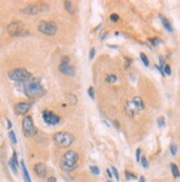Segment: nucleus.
Returning a JSON list of instances; mask_svg holds the SVG:
<instances>
[{"mask_svg": "<svg viewBox=\"0 0 180 182\" xmlns=\"http://www.w3.org/2000/svg\"><path fill=\"white\" fill-rule=\"evenodd\" d=\"M7 122H8V128L10 129V128H11V122H10V120H9V119H7Z\"/></svg>", "mask_w": 180, "mask_h": 182, "instance_id": "42", "label": "nucleus"}, {"mask_svg": "<svg viewBox=\"0 0 180 182\" xmlns=\"http://www.w3.org/2000/svg\"><path fill=\"white\" fill-rule=\"evenodd\" d=\"M148 41H149L152 46H158V43H159V40L157 38H149L148 39Z\"/></svg>", "mask_w": 180, "mask_h": 182, "instance_id": "28", "label": "nucleus"}, {"mask_svg": "<svg viewBox=\"0 0 180 182\" xmlns=\"http://www.w3.org/2000/svg\"><path fill=\"white\" fill-rule=\"evenodd\" d=\"M159 61H160V66H159V67H160L161 69H162V68H163V66H165V60H163V57H162V56H160V57H159Z\"/></svg>", "mask_w": 180, "mask_h": 182, "instance_id": "37", "label": "nucleus"}, {"mask_svg": "<svg viewBox=\"0 0 180 182\" xmlns=\"http://www.w3.org/2000/svg\"><path fill=\"white\" fill-rule=\"evenodd\" d=\"M136 157H137V162H140V158H141V149H137Z\"/></svg>", "mask_w": 180, "mask_h": 182, "instance_id": "36", "label": "nucleus"}, {"mask_svg": "<svg viewBox=\"0 0 180 182\" xmlns=\"http://www.w3.org/2000/svg\"><path fill=\"white\" fill-rule=\"evenodd\" d=\"M22 130H24L25 136L28 137V138H31V137L36 136L37 129L35 127L34 120H32V118L30 115L25 117L24 120H22Z\"/></svg>", "mask_w": 180, "mask_h": 182, "instance_id": "7", "label": "nucleus"}, {"mask_svg": "<svg viewBox=\"0 0 180 182\" xmlns=\"http://www.w3.org/2000/svg\"><path fill=\"white\" fill-rule=\"evenodd\" d=\"M90 171H91L92 173L96 174V175H98V174L100 173V171H99V169H98L97 167H95V165H91V167H90Z\"/></svg>", "mask_w": 180, "mask_h": 182, "instance_id": "29", "label": "nucleus"}, {"mask_svg": "<svg viewBox=\"0 0 180 182\" xmlns=\"http://www.w3.org/2000/svg\"><path fill=\"white\" fill-rule=\"evenodd\" d=\"M65 9L70 15H73L76 12V10H77V7H76V4L72 1H65Z\"/></svg>", "mask_w": 180, "mask_h": 182, "instance_id": "14", "label": "nucleus"}, {"mask_svg": "<svg viewBox=\"0 0 180 182\" xmlns=\"http://www.w3.org/2000/svg\"><path fill=\"white\" fill-rule=\"evenodd\" d=\"M170 152H171L172 156H176L177 154V145L176 144H171V147H170Z\"/></svg>", "mask_w": 180, "mask_h": 182, "instance_id": "31", "label": "nucleus"}, {"mask_svg": "<svg viewBox=\"0 0 180 182\" xmlns=\"http://www.w3.org/2000/svg\"><path fill=\"white\" fill-rule=\"evenodd\" d=\"M20 165H21V169H22V173H24V179H25V181L26 182H31V180H30L29 172H28V170H27V168H26L25 162H24V161H21Z\"/></svg>", "mask_w": 180, "mask_h": 182, "instance_id": "15", "label": "nucleus"}, {"mask_svg": "<svg viewBox=\"0 0 180 182\" xmlns=\"http://www.w3.org/2000/svg\"><path fill=\"white\" fill-rule=\"evenodd\" d=\"M110 20H111V21H113V22L118 21V20H119V16H118L117 13H112V15L110 16Z\"/></svg>", "mask_w": 180, "mask_h": 182, "instance_id": "33", "label": "nucleus"}, {"mask_svg": "<svg viewBox=\"0 0 180 182\" xmlns=\"http://www.w3.org/2000/svg\"><path fill=\"white\" fill-rule=\"evenodd\" d=\"M88 94L92 100H95V91H93V88H92V87H90L88 89Z\"/></svg>", "mask_w": 180, "mask_h": 182, "instance_id": "30", "label": "nucleus"}, {"mask_svg": "<svg viewBox=\"0 0 180 182\" xmlns=\"http://www.w3.org/2000/svg\"><path fill=\"white\" fill-rule=\"evenodd\" d=\"M52 140L60 148H69L73 143L75 137L69 132H57L54 134Z\"/></svg>", "mask_w": 180, "mask_h": 182, "instance_id": "3", "label": "nucleus"}, {"mask_svg": "<svg viewBox=\"0 0 180 182\" xmlns=\"http://www.w3.org/2000/svg\"><path fill=\"white\" fill-rule=\"evenodd\" d=\"M48 182H57V179L54 178V177H51V178L48 179Z\"/></svg>", "mask_w": 180, "mask_h": 182, "instance_id": "39", "label": "nucleus"}, {"mask_svg": "<svg viewBox=\"0 0 180 182\" xmlns=\"http://www.w3.org/2000/svg\"><path fill=\"white\" fill-rule=\"evenodd\" d=\"M109 48H113V49H116V48H118V47L117 46H111V45H109Z\"/></svg>", "mask_w": 180, "mask_h": 182, "instance_id": "44", "label": "nucleus"}, {"mask_svg": "<svg viewBox=\"0 0 180 182\" xmlns=\"http://www.w3.org/2000/svg\"><path fill=\"white\" fill-rule=\"evenodd\" d=\"M112 123H113V126L117 128V129H119V127H120V126H119V122H118L117 120H115V121H113Z\"/></svg>", "mask_w": 180, "mask_h": 182, "instance_id": "38", "label": "nucleus"}, {"mask_svg": "<svg viewBox=\"0 0 180 182\" xmlns=\"http://www.w3.org/2000/svg\"><path fill=\"white\" fill-rule=\"evenodd\" d=\"M38 30L46 36H54L57 32V25L54 21H41L38 26Z\"/></svg>", "mask_w": 180, "mask_h": 182, "instance_id": "8", "label": "nucleus"}, {"mask_svg": "<svg viewBox=\"0 0 180 182\" xmlns=\"http://www.w3.org/2000/svg\"><path fill=\"white\" fill-rule=\"evenodd\" d=\"M157 123H158V126H159L160 128H163L165 127V124H166L165 118H163V117H159V118L157 119Z\"/></svg>", "mask_w": 180, "mask_h": 182, "instance_id": "24", "label": "nucleus"}, {"mask_svg": "<svg viewBox=\"0 0 180 182\" xmlns=\"http://www.w3.org/2000/svg\"><path fill=\"white\" fill-rule=\"evenodd\" d=\"M140 58H141V60H143V64H145L146 67H148V66H149V60H148V58H147V56L145 55V53H140Z\"/></svg>", "mask_w": 180, "mask_h": 182, "instance_id": "22", "label": "nucleus"}, {"mask_svg": "<svg viewBox=\"0 0 180 182\" xmlns=\"http://www.w3.org/2000/svg\"><path fill=\"white\" fill-rule=\"evenodd\" d=\"M10 160L12 161V163L15 165H16V167H17L18 168V165H19V163H18V158H17V152H16V151H15V152L12 153V158H11V159H10Z\"/></svg>", "mask_w": 180, "mask_h": 182, "instance_id": "23", "label": "nucleus"}, {"mask_svg": "<svg viewBox=\"0 0 180 182\" xmlns=\"http://www.w3.org/2000/svg\"><path fill=\"white\" fill-rule=\"evenodd\" d=\"M31 105L29 102H19L15 106V112L17 115H22V114L27 113L30 110Z\"/></svg>", "mask_w": 180, "mask_h": 182, "instance_id": "12", "label": "nucleus"}, {"mask_svg": "<svg viewBox=\"0 0 180 182\" xmlns=\"http://www.w3.org/2000/svg\"><path fill=\"white\" fill-rule=\"evenodd\" d=\"M34 169H35V172H36V174H37L38 177L43 178V177L46 175L47 168H46V165L43 164V163H41V162H39V163H37V164L35 165Z\"/></svg>", "mask_w": 180, "mask_h": 182, "instance_id": "13", "label": "nucleus"}, {"mask_svg": "<svg viewBox=\"0 0 180 182\" xmlns=\"http://www.w3.org/2000/svg\"><path fill=\"white\" fill-rule=\"evenodd\" d=\"M24 92L28 98L37 99V98L42 97L46 93V89L41 85V81L39 78H31L30 80L25 82Z\"/></svg>", "mask_w": 180, "mask_h": 182, "instance_id": "1", "label": "nucleus"}, {"mask_svg": "<svg viewBox=\"0 0 180 182\" xmlns=\"http://www.w3.org/2000/svg\"><path fill=\"white\" fill-rule=\"evenodd\" d=\"M140 162H141V164H143V167L145 168V169H147V168H148V161H147V158L146 157H141V158H140Z\"/></svg>", "mask_w": 180, "mask_h": 182, "instance_id": "27", "label": "nucleus"}, {"mask_svg": "<svg viewBox=\"0 0 180 182\" xmlns=\"http://www.w3.org/2000/svg\"><path fill=\"white\" fill-rule=\"evenodd\" d=\"M66 99H67L68 102H69L70 105H76L77 101H78L77 97H76L75 94H72V93H67V94H66Z\"/></svg>", "mask_w": 180, "mask_h": 182, "instance_id": "17", "label": "nucleus"}, {"mask_svg": "<svg viewBox=\"0 0 180 182\" xmlns=\"http://www.w3.org/2000/svg\"><path fill=\"white\" fill-rule=\"evenodd\" d=\"M125 174H126L127 180H134V179L137 178L134 173H131V172H129V171H126V173H125Z\"/></svg>", "mask_w": 180, "mask_h": 182, "instance_id": "26", "label": "nucleus"}, {"mask_svg": "<svg viewBox=\"0 0 180 182\" xmlns=\"http://www.w3.org/2000/svg\"><path fill=\"white\" fill-rule=\"evenodd\" d=\"M60 167L66 172L73 171L78 167V154H77V152L72 151V150L67 151L61 158Z\"/></svg>", "mask_w": 180, "mask_h": 182, "instance_id": "2", "label": "nucleus"}, {"mask_svg": "<svg viewBox=\"0 0 180 182\" xmlns=\"http://www.w3.org/2000/svg\"><path fill=\"white\" fill-rule=\"evenodd\" d=\"M171 172L173 174L175 178H179V169H178V165L175 164V163H171Z\"/></svg>", "mask_w": 180, "mask_h": 182, "instance_id": "18", "label": "nucleus"}, {"mask_svg": "<svg viewBox=\"0 0 180 182\" xmlns=\"http://www.w3.org/2000/svg\"><path fill=\"white\" fill-rule=\"evenodd\" d=\"M95 55H96V49H95V48H91V50H90V53H89V59H90V60L93 59Z\"/></svg>", "mask_w": 180, "mask_h": 182, "instance_id": "34", "label": "nucleus"}, {"mask_svg": "<svg viewBox=\"0 0 180 182\" xmlns=\"http://www.w3.org/2000/svg\"><path fill=\"white\" fill-rule=\"evenodd\" d=\"M106 37H107V32H104V34H102V36H101V39H102V40H104V39H105Z\"/></svg>", "mask_w": 180, "mask_h": 182, "instance_id": "43", "label": "nucleus"}, {"mask_svg": "<svg viewBox=\"0 0 180 182\" xmlns=\"http://www.w3.org/2000/svg\"><path fill=\"white\" fill-rule=\"evenodd\" d=\"M163 75H167V76H170L171 75V69H170V66L169 64H165L162 68Z\"/></svg>", "mask_w": 180, "mask_h": 182, "instance_id": "19", "label": "nucleus"}, {"mask_svg": "<svg viewBox=\"0 0 180 182\" xmlns=\"http://www.w3.org/2000/svg\"><path fill=\"white\" fill-rule=\"evenodd\" d=\"M8 77L10 80L16 81V82H24V83L32 78L31 73L25 68H16L10 70L8 72Z\"/></svg>", "mask_w": 180, "mask_h": 182, "instance_id": "4", "label": "nucleus"}, {"mask_svg": "<svg viewBox=\"0 0 180 182\" xmlns=\"http://www.w3.org/2000/svg\"><path fill=\"white\" fill-rule=\"evenodd\" d=\"M111 170H112V173H113V175H115L116 180H117V181H119V173H118V170L116 169L115 167H112V168H111Z\"/></svg>", "mask_w": 180, "mask_h": 182, "instance_id": "32", "label": "nucleus"}, {"mask_svg": "<svg viewBox=\"0 0 180 182\" xmlns=\"http://www.w3.org/2000/svg\"><path fill=\"white\" fill-rule=\"evenodd\" d=\"M48 10V6H36V4H29L27 6L25 9L21 10V12L26 13V15H36L41 11Z\"/></svg>", "mask_w": 180, "mask_h": 182, "instance_id": "11", "label": "nucleus"}, {"mask_svg": "<svg viewBox=\"0 0 180 182\" xmlns=\"http://www.w3.org/2000/svg\"><path fill=\"white\" fill-rule=\"evenodd\" d=\"M107 175H108V178H112V173L110 170H107Z\"/></svg>", "mask_w": 180, "mask_h": 182, "instance_id": "40", "label": "nucleus"}, {"mask_svg": "<svg viewBox=\"0 0 180 182\" xmlns=\"http://www.w3.org/2000/svg\"><path fill=\"white\" fill-rule=\"evenodd\" d=\"M131 62H132V60L129 59V58H127V59H126V62H125V69H126V70L130 67Z\"/></svg>", "mask_w": 180, "mask_h": 182, "instance_id": "35", "label": "nucleus"}, {"mask_svg": "<svg viewBox=\"0 0 180 182\" xmlns=\"http://www.w3.org/2000/svg\"><path fill=\"white\" fill-rule=\"evenodd\" d=\"M42 118H43V121L47 124H50V126H54V124L59 123V121H60V117L59 115H57L54 112L48 110L42 111Z\"/></svg>", "mask_w": 180, "mask_h": 182, "instance_id": "10", "label": "nucleus"}, {"mask_svg": "<svg viewBox=\"0 0 180 182\" xmlns=\"http://www.w3.org/2000/svg\"><path fill=\"white\" fill-rule=\"evenodd\" d=\"M59 70L66 76H75V69H73L72 66L69 64V58H67V57H62L61 64L59 66Z\"/></svg>", "mask_w": 180, "mask_h": 182, "instance_id": "9", "label": "nucleus"}, {"mask_svg": "<svg viewBox=\"0 0 180 182\" xmlns=\"http://www.w3.org/2000/svg\"><path fill=\"white\" fill-rule=\"evenodd\" d=\"M9 167H10V169L12 170L13 173H15V174H17V173H18V168H17V167H16L15 164H13L12 161H11V160L9 161Z\"/></svg>", "mask_w": 180, "mask_h": 182, "instance_id": "25", "label": "nucleus"}, {"mask_svg": "<svg viewBox=\"0 0 180 182\" xmlns=\"http://www.w3.org/2000/svg\"><path fill=\"white\" fill-rule=\"evenodd\" d=\"M9 139L11 140V142H12L13 144L17 143V138H16V134H15V132L13 131H9Z\"/></svg>", "mask_w": 180, "mask_h": 182, "instance_id": "21", "label": "nucleus"}, {"mask_svg": "<svg viewBox=\"0 0 180 182\" xmlns=\"http://www.w3.org/2000/svg\"><path fill=\"white\" fill-rule=\"evenodd\" d=\"M143 108H145V105H143V99L140 97H134L131 101H129L127 103L125 110H126L127 115L134 117L136 113H139Z\"/></svg>", "mask_w": 180, "mask_h": 182, "instance_id": "5", "label": "nucleus"}, {"mask_svg": "<svg viewBox=\"0 0 180 182\" xmlns=\"http://www.w3.org/2000/svg\"><path fill=\"white\" fill-rule=\"evenodd\" d=\"M160 19H161V21H162V25H163V27L166 28V30H167V31H169V32H172L173 28H172V26L170 25V22L168 21L167 19L163 17L162 15H160Z\"/></svg>", "mask_w": 180, "mask_h": 182, "instance_id": "16", "label": "nucleus"}, {"mask_svg": "<svg viewBox=\"0 0 180 182\" xmlns=\"http://www.w3.org/2000/svg\"><path fill=\"white\" fill-rule=\"evenodd\" d=\"M139 182H146V180H145V177H143V175H141V177L139 178Z\"/></svg>", "mask_w": 180, "mask_h": 182, "instance_id": "41", "label": "nucleus"}, {"mask_svg": "<svg viewBox=\"0 0 180 182\" xmlns=\"http://www.w3.org/2000/svg\"><path fill=\"white\" fill-rule=\"evenodd\" d=\"M106 80L109 83H113V82H116V80H117V77L115 76V75H109V76H107Z\"/></svg>", "mask_w": 180, "mask_h": 182, "instance_id": "20", "label": "nucleus"}, {"mask_svg": "<svg viewBox=\"0 0 180 182\" xmlns=\"http://www.w3.org/2000/svg\"><path fill=\"white\" fill-rule=\"evenodd\" d=\"M7 31L12 37H19V36L29 34L27 30H25V26L21 21H13L11 23H9L8 27H7Z\"/></svg>", "mask_w": 180, "mask_h": 182, "instance_id": "6", "label": "nucleus"}]
</instances>
